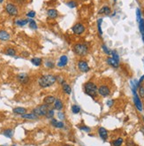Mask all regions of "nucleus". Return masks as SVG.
<instances>
[{
    "instance_id": "4468645a",
    "label": "nucleus",
    "mask_w": 144,
    "mask_h": 146,
    "mask_svg": "<svg viewBox=\"0 0 144 146\" xmlns=\"http://www.w3.org/2000/svg\"><path fill=\"white\" fill-rule=\"evenodd\" d=\"M10 34L5 30H0V40L1 41H8L10 40Z\"/></svg>"
},
{
    "instance_id": "a18cd8bd",
    "label": "nucleus",
    "mask_w": 144,
    "mask_h": 146,
    "mask_svg": "<svg viewBox=\"0 0 144 146\" xmlns=\"http://www.w3.org/2000/svg\"><path fill=\"white\" fill-rule=\"evenodd\" d=\"M3 1L4 0H0V3H3Z\"/></svg>"
},
{
    "instance_id": "7ed1b4c3",
    "label": "nucleus",
    "mask_w": 144,
    "mask_h": 146,
    "mask_svg": "<svg viewBox=\"0 0 144 146\" xmlns=\"http://www.w3.org/2000/svg\"><path fill=\"white\" fill-rule=\"evenodd\" d=\"M73 52L75 53L77 56L84 57L89 52V47L85 43H76L73 46Z\"/></svg>"
},
{
    "instance_id": "4c0bfd02",
    "label": "nucleus",
    "mask_w": 144,
    "mask_h": 146,
    "mask_svg": "<svg viewBox=\"0 0 144 146\" xmlns=\"http://www.w3.org/2000/svg\"><path fill=\"white\" fill-rule=\"evenodd\" d=\"M136 16H137V21L139 22L141 20V13L140 9H137L136 10Z\"/></svg>"
},
{
    "instance_id": "ddd939ff",
    "label": "nucleus",
    "mask_w": 144,
    "mask_h": 146,
    "mask_svg": "<svg viewBox=\"0 0 144 146\" xmlns=\"http://www.w3.org/2000/svg\"><path fill=\"white\" fill-rule=\"evenodd\" d=\"M47 14L50 19H56V18H57V16H59V12L56 10L55 8H51L48 10Z\"/></svg>"
},
{
    "instance_id": "c85d7f7f",
    "label": "nucleus",
    "mask_w": 144,
    "mask_h": 146,
    "mask_svg": "<svg viewBox=\"0 0 144 146\" xmlns=\"http://www.w3.org/2000/svg\"><path fill=\"white\" fill-rule=\"evenodd\" d=\"M28 23H29V27H30V29H37V24H36V22L34 21V20H32V19H30L28 20Z\"/></svg>"
},
{
    "instance_id": "c9c22d12",
    "label": "nucleus",
    "mask_w": 144,
    "mask_h": 146,
    "mask_svg": "<svg viewBox=\"0 0 144 146\" xmlns=\"http://www.w3.org/2000/svg\"><path fill=\"white\" fill-rule=\"evenodd\" d=\"M27 17H28L29 19H33L36 17V12L34 11H30L27 13Z\"/></svg>"
},
{
    "instance_id": "3c124183",
    "label": "nucleus",
    "mask_w": 144,
    "mask_h": 146,
    "mask_svg": "<svg viewBox=\"0 0 144 146\" xmlns=\"http://www.w3.org/2000/svg\"><path fill=\"white\" fill-rule=\"evenodd\" d=\"M114 2H116V0H114Z\"/></svg>"
},
{
    "instance_id": "2eb2a0df",
    "label": "nucleus",
    "mask_w": 144,
    "mask_h": 146,
    "mask_svg": "<svg viewBox=\"0 0 144 146\" xmlns=\"http://www.w3.org/2000/svg\"><path fill=\"white\" fill-rule=\"evenodd\" d=\"M107 63H108V65H110L111 66H112V68H118V64H119V62H118L117 60H115L112 57H110L107 59Z\"/></svg>"
},
{
    "instance_id": "473e14b6",
    "label": "nucleus",
    "mask_w": 144,
    "mask_h": 146,
    "mask_svg": "<svg viewBox=\"0 0 144 146\" xmlns=\"http://www.w3.org/2000/svg\"><path fill=\"white\" fill-rule=\"evenodd\" d=\"M111 55H112V58L114 59L115 60H117L118 62H119V56H118V52H116V50H112V52H111Z\"/></svg>"
},
{
    "instance_id": "423d86ee",
    "label": "nucleus",
    "mask_w": 144,
    "mask_h": 146,
    "mask_svg": "<svg viewBox=\"0 0 144 146\" xmlns=\"http://www.w3.org/2000/svg\"><path fill=\"white\" fill-rule=\"evenodd\" d=\"M72 31L75 35H79V36H80V35L84 33L85 27H84V25L81 24V23H76V24L72 27Z\"/></svg>"
},
{
    "instance_id": "a211bd4d",
    "label": "nucleus",
    "mask_w": 144,
    "mask_h": 146,
    "mask_svg": "<svg viewBox=\"0 0 144 146\" xmlns=\"http://www.w3.org/2000/svg\"><path fill=\"white\" fill-rule=\"evenodd\" d=\"M55 100H56V98L53 96H48L43 99V102H44V104H47V105H50L51 104H54Z\"/></svg>"
},
{
    "instance_id": "20e7f679",
    "label": "nucleus",
    "mask_w": 144,
    "mask_h": 146,
    "mask_svg": "<svg viewBox=\"0 0 144 146\" xmlns=\"http://www.w3.org/2000/svg\"><path fill=\"white\" fill-rule=\"evenodd\" d=\"M50 109V105L43 104V105H38L37 107L34 108L33 110V113L36 114V116H45Z\"/></svg>"
},
{
    "instance_id": "c03bdc74",
    "label": "nucleus",
    "mask_w": 144,
    "mask_h": 146,
    "mask_svg": "<svg viewBox=\"0 0 144 146\" xmlns=\"http://www.w3.org/2000/svg\"><path fill=\"white\" fill-rule=\"evenodd\" d=\"M63 146H73V145H70V144H65Z\"/></svg>"
},
{
    "instance_id": "aec40b11",
    "label": "nucleus",
    "mask_w": 144,
    "mask_h": 146,
    "mask_svg": "<svg viewBox=\"0 0 144 146\" xmlns=\"http://www.w3.org/2000/svg\"><path fill=\"white\" fill-rule=\"evenodd\" d=\"M51 124L55 127H59V128H62V127H64V122L63 121H57V120H55V119L51 120Z\"/></svg>"
},
{
    "instance_id": "09e8293b",
    "label": "nucleus",
    "mask_w": 144,
    "mask_h": 146,
    "mask_svg": "<svg viewBox=\"0 0 144 146\" xmlns=\"http://www.w3.org/2000/svg\"><path fill=\"white\" fill-rule=\"evenodd\" d=\"M11 146H17V145H16V144H13V145H11Z\"/></svg>"
},
{
    "instance_id": "c756f323",
    "label": "nucleus",
    "mask_w": 144,
    "mask_h": 146,
    "mask_svg": "<svg viewBox=\"0 0 144 146\" xmlns=\"http://www.w3.org/2000/svg\"><path fill=\"white\" fill-rule=\"evenodd\" d=\"M67 6L70 8H75L76 6H77V2L76 1H73V0H71V1H68L66 3Z\"/></svg>"
},
{
    "instance_id": "bb28decb",
    "label": "nucleus",
    "mask_w": 144,
    "mask_h": 146,
    "mask_svg": "<svg viewBox=\"0 0 144 146\" xmlns=\"http://www.w3.org/2000/svg\"><path fill=\"white\" fill-rule=\"evenodd\" d=\"M123 142H124V141H123V138L119 137V138H118V139H116V140L113 141L112 145L113 146H121Z\"/></svg>"
},
{
    "instance_id": "f3484780",
    "label": "nucleus",
    "mask_w": 144,
    "mask_h": 146,
    "mask_svg": "<svg viewBox=\"0 0 144 146\" xmlns=\"http://www.w3.org/2000/svg\"><path fill=\"white\" fill-rule=\"evenodd\" d=\"M37 117L36 114H34L33 113H24V114L21 115V118L23 119H26V120H36Z\"/></svg>"
},
{
    "instance_id": "58836bf2",
    "label": "nucleus",
    "mask_w": 144,
    "mask_h": 146,
    "mask_svg": "<svg viewBox=\"0 0 144 146\" xmlns=\"http://www.w3.org/2000/svg\"><path fill=\"white\" fill-rule=\"evenodd\" d=\"M80 129L82 131H85V132H90V130H91V128L87 126H80Z\"/></svg>"
},
{
    "instance_id": "f257e3e1",
    "label": "nucleus",
    "mask_w": 144,
    "mask_h": 146,
    "mask_svg": "<svg viewBox=\"0 0 144 146\" xmlns=\"http://www.w3.org/2000/svg\"><path fill=\"white\" fill-rule=\"evenodd\" d=\"M56 82H57V77L53 75H43L38 79V84L41 88L50 87Z\"/></svg>"
},
{
    "instance_id": "f704fd0d",
    "label": "nucleus",
    "mask_w": 144,
    "mask_h": 146,
    "mask_svg": "<svg viewBox=\"0 0 144 146\" xmlns=\"http://www.w3.org/2000/svg\"><path fill=\"white\" fill-rule=\"evenodd\" d=\"M45 66L47 68H50V69H51L54 68V63L51 61H50V60H48V61H46L45 62Z\"/></svg>"
},
{
    "instance_id": "4be33fe9",
    "label": "nucleus",
    "mask_w": 144,
    "mask_h": 146,
    "mask_svg": "<svg viewBox=\"0 0 144 146\" xmlns=\"http://www.w3.org/2000/svg\"><path fill=\"white\" fill-rule=\"evenodd\" d=\"M4 53H5L6 55H8V56H11V57H13V56H15L16 55V50L14 48H7L5 50V52H4Z\"/></svg>"
},
{
    "instance_id": "2f4dec72",
    "label": "nucleus",
    "mask_w": 144,
    "mask_h": 146,
    "mask_svg": "<svg viewBox=\"0 0 144 146\" xmlns=\"http://www.w3.org/2000/svg\"><path fill=\"white\" fill-rule=\"evenodd\" d=\"M72 112H73V113H75V114L79 113L80 112V106H78V105H73V107H72Z\"/></svg>"
},
{
    "instance_id": "37998d69",
    "label": "nucleus",
    "mask_w": 144,
    "mask_h": 146,
    "mask_svg": "<svg viewBox=\"0 0 144 146\" xmlns=\"http://www.w3.org/2000/svg\"><path fill=\"white\" fill-rule=\"evenodd\" d=\"M59 119H62V120H63L64 118H65L63 113H59Z\"/></svg>"
},
{
    "instance_id": "cd10ccee",
    "label": "nucleus",
    "mask_w": 144,
    "mask_h": 146,
    "mask_svg": "<svg viewBox=\"0 0 144 146\" xmlns=\"http://www.w3.org/2000/svg\"><path fill=\"white\" fill-rule=\"evenodd\" d=\"M139 29H140V32L141 34L144 35V20L141 19L140 21H139Z\"/></svg>"
},
{
    "instance_id": "f03ea898",
    "label": "nucleus",
    "mask_w": 144,
    "mask_h": 146,
    "mask_svg": "<svg viewBox=\"0 0 144 146\" xmlns=\"http://www.w3.org/2000/svg\"><path fill=\"white\" fill-rule=\"evenodd\" d=\"M84 92L91 97H96L98 93V87L92 82H88L84 84Z\"/></svg>"
},
{
    "instance_id": "412c9836",
    "label": "nucleus",
    "mask_w": 144,
    "mask_h": 146,
    "mask_svg": "<svg viewBox=\"0 0 144 146\" xmlns=\"http://www.w3.org/2000/svg\"><path fill=\"white\" fill-rule=\"evenodd\" d=\"M54 107H55V109H57V110H59V111L63 109V103H62V101L60 100V99H56L55 100Z\"/></svg>"
},
{
    "instance_id": "7c9ffc66",
    "label": "nucleus",
    "mask_w": 144,
    "mask_h": 146,
    "mask_svg": "<svg viewBox=\"0 0 144 146\" xmlns=\"http://www.w3.org/2000/svg\"><path fill=\"white\" fill-rule=\"evenodd\" d=\"M102 22H103V20L102 19H99L98 20H97V27H98V33L100 36L103 35V31H102V27H101Z\"/></svg>"
},
{
    "instance_id": "e433bc0d",
    "label": "nucleus",
    "mask_w": 144,
    "mask_h": 146,
    "mask_svg": "<svg viewBox=\"0 0 144 146\" xmlns=\"http://www.w3.org/2000/svg\"><path fill=\"white\" fill-rule=\"evenodd\" d=\"M102 49H103V52H105L106 54H108V55H110V54H111V52L110 50H109L108 47H107V46H106L105 44H103V45H102Z\"/></svg>"
},
{
    "instance_id": "6ab92c4d",
    "label": "nucleus",
    "mask_w": 144,
    "mask_h": 146,
    "mask_svg": "<svg viewBox=\"0 0 144 146\" xmlns=\"http://www.w3.org/2000/svg\"><path fill=\"white\" fill-rule=\"evenodd\" d=\"M27 112V109L24 108V107H16L13 109V113H16V114H24V113H26Z\"/></svg>"
},
{
    "instance_id": "8fccbe9b",
    "label": "nucleus",
    "mask_w": 144,
    "mask_h": 146,
    "mask_svg": "<svg viewBox=\"0 0 144 146\" xmlns=\"http://www.w3.org/2000/svg\"><path fill=\"white\" fill-rule=\"evenodd\" d=\"M3 146H7V145H3Z\"/></svg>"
},
{
    "instance_id": "5701e85b",
    "label": "nucleus",
    "mask_w": 144,
    "mask_h": 146,
    "mask_svg": "<svg viewBox=\"0 0 144 146\" xmlns=\"http://www.w3.org/2000/svg\"><path fill=\"white\" fill-rule=\"evenodd\" d=\"M62 89H63V91L67 95H70L71 92H72V89H71L70 85L66 84V83H64L63 84V86H62Z\"/></svg>"
},
{
    "instance_id": "a878e982",
    "label": "nucleus",
    "mask_w": 144,
    "mask_h": 146,
    "mask_svg": "<svg viewBox=\"0 0 144 146\" xmlns=\"http://www.w3.org/2000/svg\"><path fill=\"white\" fill-rule=\"evenodd\" d=\"M3 134H4V136H6V137L11 138V136H13V129L7 128V129H5V130L3 132Z\"/></svg>"
},
{
    "instance_id": "f8f14e48",
    "label": "nucleus",
    "mask_w": 144,
    "mask_h": 146,
    "mask_svg": "<svg viewBox=\"0 0 144 146\" xmlns=\"http://www.w3.org/2000/svg\"><path fill=\"white\" fill-rule=\"evenodd\" d=\"M98 133H99L100 137L103 139V141L107 140V138H108V132H107V130H106L105 128H104V127H99V128H98Z\"/></svg>"
},
{
    "instance_id": "a19ab883",
    "label": "nucleus",
    "mask_w": 144,
    "mask_h": 146,
    "mask_svg": "<svg viewBox=\"0 0 144 146\" xmlns=\"http://www.w3.org/2000/svg\"><path fill=\"white\" fill-rule=\"evenodd\" d=\"M126 146H135V144L132 141H128V142H126Z\"/></svg>"
},
{
    "instance_id": "9b49d317",
    "label": "nucleus",
    "mask_w": 144,
    "mask_h": 146,
    "mask_svg": "<svg viewBox=\"0 0 144 146\" xmlns=\"http://www.w3.org/2000/svg\"><path fill=\"white\" fill-rule=\"evenodd\" d=\"M67 63H68V57L66 56V55H63V56H61L59 58L57 66H59V68H64V66H66Z\"/></svg>"
},
{
    "instance_id": "79ce46f5",
    "label": "nucleus",
    "mask_w": 144,
    "mask_h": 146,
    "mask_svg": "<svg viewBox=\"0 0 144 146\" xmlns=\"http://www.w3.org/2000/svg\"><path fill=\"white\" fill-rule=\"evenodd\" d=\"M113 102H114L113 100H109V101L107 102V105L109 106V107H111V106L113 105Z\"/></svg>"
},
{
    "instance_id": "72a5a7b5",
    "label": "nucleus",
    "mask_w": 144,
    "mask_h": 146,
    "mask_svg": "<svg viewBox=\"0 0 144 146\" xmlns=\"http://www.w3.org/2000/svg\"><path fill=\"white\" fill-rule=\"evenodd\" d=\"M45 116L47 118H49V119H51V118L54 116V110H53V109H50V110L48 111L47 114H46Z\"/></svg>"
},
{
    "instance_id": "6e6552de",
    "label": "nucleus",
    "mask_w": 144,
    "mask_h": 146,
    "mask_svg": "<svg viewBox=\"0 0 144 146\" xmlns=\"http://www.w3.org/2000/svg\"><path fill=\"white\" fill-rule=\"evenodd\" d=\"M133 93H134V105L136 106V108L138 109L139 111H142V104H141V101L139 97L138 94L136 92V89H133Z\"/></svg>"
},
{
    "instance_id": "1a4fd4ad",
    "label": "nucleus",
    "mask_w": 144,
    "mask_h": 146,
    "mask_svg": "<svg viewBox=\"0 0 144 146\" xmlns=\"http://www.w3.org/2000/svg\"><path fill=\"white\" fill-rule=\"evenodd\" d=\"M17 80L18 82L21 84H27L29 82V76L27 74L25 73H20L17 75Z\"/></svg>"
},
{
    "instance_id": "0eeeda50",
    "label": "nucleus",
    "mask_w": 144,
    "mask_h": 146,
    "mask_svg": "<svg viewBox=\"0 0 144 146\" xmlns=\"http://www.w3.org/2000/svg\"><path fill=\"white\" fill-rule=\"evenodd\" d=\"M98 93L100 96L106 97L111 94V89L107 85H101V86L98 88Z\"/></svg>"
},
{
    "instance_id": "de8ad7c7",
    "label": "nucleus",
    "mask_w": 144,
    "mask_h": 146,
    "mask_svg": "<svg viewBox=\"0 0 144 146\" xmlns=\"http://www.w3.org/2000/svg\"><path fill=\"white\" fill-rule=\"evenodd\" d=\"M141 131H143V132H144V127H142V130H141Z\"/></svg>"
},
{
    "instance_id": "dca6fc26",
    "label": "nucleus",
    "mask_w": 144,
    "mask_h": 146,
    "mask_svg": "<svg viewBox=\"0 0 144 146\" xmlns=\"http://www.w3.org/2000/svg\"><path fill=\"white\" fill-rule=\"evenodd\" d=\"M111 8L109 7V6L104 5V6H103V7H102L101 9H100V11L98 12V13H99V14L109 15V14L111 13Z\"/></svg>"
},
{
    "instance_id": "ea45409f",
    "label": "nucleus",
    "mask_w": 144,
    "mask_h": 146,
    "mask_svg": "<svg viewBox=\"0 0 144 146\" xmlns=\"http://www.w3.org/2000/svg\"><path fill=\"white\" fill-rule=\"evenodd\" d=\"M139 94L141 97H144V87L140 86L139 87Z\"/></svg>"
},
{
    "instance_id": "b1692460",
    "label": "nucleus",
    "mask_w": 144,
    "mask_h": 146,
    "mask_svg": "<svg viewBox=\"0 0 144 146\" xmlns=\"http://www.w3.org/2000/svg\"><path fill=\"white\" fill-rule=\"evenodd\" d=\"M27 23H28V20H27V19H25V20H17L15 21V24L17 25V26H20V27L25 26V25H27Z\"/></svg>"
},
{
    "instance_id": "9d476101",
    "label": "nucleus",
    "mask_w": 144,
    "mask_h": 146,
    "mask_svg": "<svg viewBox=\"0 0 144 146\" xmlns=\"http://www.w3.org/2000/svg\"><path fill=\"white\" fill-rule=\"evenodd\" d=\"M78 68L79 70L82 73H87V72L89 71V64L85 61V60H80L78 62Z\"/></svg>"
},
{
    "instance_id": "39448f33",
    "label": "nucleus",
    "mask_w": 144,
    "mask_h": 146,
    "mask_svg": "<svg viewBox=\"0 0 144 146\" xmlns=\"http://www.w3.org/2000/svg\"><path fill=\"white\" fill-rule=\"evenodd\" d=\"M5 12L10 16H17L19 13L18 7L13 4H7L5 5Z\"/></svg>"
},
{
    "instance_id": "49530a36",
    "label": "nucleus",
    "mask_w": 144,
    "mask_h": 146,
    "mask_svg": "<svg viewBox=\"0 0 144 146\" xmlns=\"http://www.w3.org/2000/svg\"><path fill=\"white\" fill-rule=\"evenodd\" d=\"M142 40H143V42H144V35L142 36Z\"/></svg>"
},
{
    "instance_id": "393cba45",
    "label": "nucleus",
    "mask_w": 144,
    "mask_h": 146,
    "mask_svg": "<svg viewBox=\"0 0 144 146\" xmlns=\"http://www.w3.org/2000/svg\"><path fill=\"white\" fill-rule=\"evenodd\" d=\"M31 63L36 66H39L42 64V59H40V58H33L31 59Z\"/></svg>"
}]
</instances>
